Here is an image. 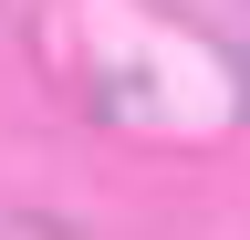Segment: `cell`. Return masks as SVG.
Wrapping results in <instances>:
<instances>
[{
    "label": "cell",
    "instance_id": "cell-2",
    "mask_svg": "<svg viewBox=\"0 0 250 240\" xmlns=\"http://www.w3.org/2000/svg\"><path fill=\"white\" fill-rule=\"evenodd\" d=\"M0 240H83V230H52V219H0Z\"/></svg>",
    "mask_w": 250,
    "mask_h": 240
},
{
    "label": "cell",
    "instance_id": "cell-1",
    "mask_svg": "<svg viewBox=\"0 0 250 240\" xmlns=\"http://www.w3.org/2000/svg\"><path fill=\"white\" fill-rule=\"evenodd\" d=\"M31 52L94 126L156 136V146H198L240 115L229 42L198 32L177 0H42Z\"/></svg>",
    "mask_w": 250,
    "mask_h": 240
},
{
    "label": "cell",
    "instance_id": "cell-3",
    "mask_svg": "<svg viewBox=\"0 0 250 240\" xmlns=\"http://www.w3.org/2000/svg\"><path fill=\"white\" fill-rule=\"evenodd\" d=\"M208 11H250V0H208Z\"/></svg>",
    "mask_w": 250,
    "mask_h": 240
}]
</instances>
